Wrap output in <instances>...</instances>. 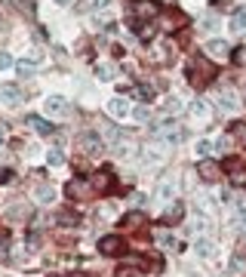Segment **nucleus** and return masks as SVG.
Here are the masks:
<instances>
[{"instance_id": "31", "label": "nucleus", "mask_w": 246, "mask_h": 277, "mask_svg": "<svg viewBox=\"0 0 246 277\" xmlns=\"http://www.w3.org/2000/svg\"><path fill=\"white\" fill-rule=\"evenodd\" d=\"M6 68H13V59L6 53H0V71H6Z\"/></svg>"}, {"instance_id": "1", "label": "nucleus", "mask_w": 246, "mask_h": 277, "mask_svg": "<svg viewBox=\"0 0 246 277\" xmlns=\"http://www.w3.org/2000/svg\"><path fill=\"white\" fill-rule=\"evenodd\" d=\"M151 136H154L157 142H163V145H179L182 138H185V130H182V126H175V120H166V123L154 126Z\"/></svg>"}, {"instance_id": "17", "label": "nucleus", "mask_w": 246, "mask_h": 277, "mask_svg": "<svg viewBox=\"0 0 246 277\" xmlns=\"http://www.w3.org/2000/svg\"><path fill=\"white\" fill-rule=\"evenodd\" d=\"M175 197V185L166 179V182H160V188H157V200H172Z\"/></svg>"}, {"instance_id": "32", "label": "nucleus", "mask_w": 246, "mask_h": 277, "mask_svg": "<svg viewBox=\"0 0 246 277\" xmlns=\"http://www.w3.org/2000/svg\"><path fill=\"white\" fill-rule=\"evenodd\" d=\"M200 28H203V31H216L219 25H216V19H203V25H200Z\"/></svg>"}, {"instance_id": "19", "label": "nucleus", "mask_w": 246, "mask_h": 277, "mask_svg": "<svg viewBox=\"0 0 246 277\" xmlns=\"http://www.w3.org/2000/svg\"><path fill=\"white\" fill-rule=\"evenodd\" d=\"M142 222H145V216H142V213H138V210H136V213H126L120 225H126V228H138V225H142Z\"/></svg>"}, {"instance_id": "15", "label": "nucleus", "mask_w": 246, "mask_h": 277, "mask_svg": "<svg viewBox=\"0 0 246 277\" xmlns=\"http://www.w3.org/2000/svg\"><path fill=\"white\" fill-rule=\"evenodd\" d=\"M188 111H191V117H194V120H206V117H209V108L203 105L200 99H197V102H191V105H188Z\"/></svg>"}, {"instance_id": "4", "label": "nucleus", "mask_w": 246, "mask_h": 277, "mask_svg": "<svg viewBox=\"0 0 246 277\" xmlns=\"http://www.w3.org/2000/svg\"><path fill=\"white\" fill-rule=\"evenodd\" d=\"M130 13L138 16V19H154L160 13V6L154 3V0H133V3H130Z\"/></svg>"}, {"instance_id": "22", "label": "nucleus", "mask_w": 246, "mask_h": 277, "mask_svg": "<svg viewBox=\"0 0 246 277\" xmlns=\"http://www.w3.org/2000/svg\"><path fill=\"white\" fill-rule=\"evenodd\" d=\"M58 222L71 228V225H77V222H80V216H77V213H71V210H65V213H58Z\"/></svg>"}, {"instance_id": "16", "label": "nucleus", "mask_w": 246, "mask_h": 277, "mask_svg": "<svg viewBox=\"0 0 246 277\" xmlns=\"http://www.w3.org/2000/svg\"><path fill=\"white\" fill-rule=\"evenodd\" d=\"M197 252H200V256H216V244L209 237H197Z\"/></svg>"}, {"instance_id": "6", "label": "nucleus", "mask_w": 246, "mask_h": 277, "mask_svg": "<svg viewBox=\"0 0 246 277\" xmlns=\"http://www.w3.org/2000/svg\"><path fill=\"white\" fill-rule=\"evenodd\" d=\"M197 172H200V179H206V182H216V179H219V172H221V166L216 164V160L203 157L200 164H197Z\"/></svg>"}, {"instance_id": "21", "label": "nucleus", "mask_w": 246, "mask_h": 277, "mask_svg": "<svg viewBox=\"0 0 246 277\" xmlns=\"http://www.w3.org/2000/svg\"><path fill=\"white\" fill-rule=\"evenodd\" d=\"M231 28H234V31H246V9H237V13H234Z\"/></svg>"}, {"instance_id": "30", "label": "nucleus", "mask_w": 246, "mask_h": 277, "mask_svg": "<svg viewBox=\"0 0 246 277\" xmlns=\"http://www.w3.org/2000/svg\"><path fill=\"white\" fill-rule=\"evenodd\" d=\"M209 151H213V142H197V154L200 157H206Z\"/></svg>"}, {"instance_id": "25", "label": "nucleus", "mask_w": 246, "mask_h": 277, "mask_svg": "<svg viewBox=\"0 0 246 277\" xmlns=\"http://www.w3.org/2000/svg\"><path fill=\"white\" fill-rule=\"evenodd\" d=\"M133 117H136L138 123H148V120H151V111H148V105H138V108L133 111Z\"/></svg>"}, {"instance_id": "28", "label": "nucleus", "mask_w": 246, "mask_h": 277, "mask_svg": "<svg viewBox=\"0 0 246 277\" xmlns=\"http://www.w3.org/2000/svg\"><path fill=\"white\" fill-rule=\"evenodd\" d=\"M157 244H160V247H175V240H172L169 231H160V234H157Z\"/></svg>"}, {"instance_id": "12", "label": "nucleus", "mask_w": 246, "mask_h": 277, "mask_svg": "<svg viewBox=\"0 0 246 277\" xmlns=\"http://www.w3.org/2000/svg\"><path fill=\"white\" fill-rule=\"evenodd\" d=\"M206 50H209V55H216V59H228V55H231V46L225 40H209Z\"/></svg>"}, {"instance_id": "13", "label": "nucleus", "mask_w": 246, "mask_h": 277, "mask_svg": "<svg viewBox=\"0 0 246 277\" xmlns=\"http://www.w3.org/2000/svg\"><path fill=\"white\" fill-rule=\"evenodd\" d=\"M219 105L225 108V111H237V108H240V102H237V96H234L231 89H225V92H219Z\"/></svg>"}, {"instance_id": "5", "label": "nucleus", "mask_w": 246, "mask_h": 277, "mask_svg": "<svg viewBox=\"0 0 246 277\" xmlns=\"http://www.w3.org/2000/svg\"><path fill=\"white\" fill-rule=\"evenodd\" d=\"M123 247H126L123 237H117V234H108V237L99 240V252H102V256H120Z\"/></svg>"}, {"instance_id": "14", "label": "nucleus", "mask_w": 246, "mask_h": 277, "mask_svg": "<svg viewBox=\"0 0 246 277\" xmlns=\"http://www.w3.org/2000/svg\"><path fill=\"white\" fill-rule=\"evenodd\" d=\"M28 123H31L40 136H50V133H53V123H50V120H43V117H37V114H34V117H28Z\"/></svg>"}, {"instance_id": "33", "label": "nucleus", "mask_w": 246, "mask_h": 277, "mask_svg": "<svg viewBox=\"0 0 246 277\" xmlns=\"http://www.w3.org/2000/svg\"><path fill=\"white\" fill-rule=\"evenodd\" d=\"M138 96H145V99H154V89H151V86H138Z\"/></svg>"}, {"instance_id": "36", "label": "nucleus", "mask_w": 246, "mask_h": 277, "mask_svg": "<svg viewBox=\"0 0 246 277\" xmlns=\"http://www.w3.org/2000/svg\"><path fill=\"white\" fill-rule=\"evenodd\" d=\"M71 277H92V274H86V271H74Z\"/></svg>"}, {"instance_id": "2", "label": "nucleus", "mask_w": 246, "mask_h": 277, "mask_svg": "<svg viewBox=\"0 0 246 277\" xmlns=\"http://www.w3.org/2000/svg\"><path fill=\"white\" fill-rule=\"evenodd\" d=\"M213 74H216V68L209 65L206 59H194V62H191V83L203 86V83H209V80H213Z\"/></svg>"}, {"instance_id": "38", "label": "nucleus", "mask_w": 246, "mask_h": 277, "mask_svg": "<svg viewBox=\"0 0 246 277\" xmlns=\"http://www.w3.org/2000/svg\"><path fill=\"white\" fill-rule=\"evenodd\" d=\"M3 136H6V130H3V126H0V142H3Z\"/></svg>"}, {"instance_id": "20", "label": "nucleus", "mask_w": 246, "mask_h": 277, "mask_svg": "<svg viewBox=\"0 0 246 277\" xmlns=\"http://www.w3.org/2000/svg\"><path fill=\"white\" fill-rule=\"evenodd\" d=\"M105 3H108V0H80L77 9H80V13H92V9H102Z\"/></svg>"}, {"instance_id": "7", "label": "nucleus", "mask_w": 246, "mask_h": 277, "mask_svg": "<svg viewBox=\"0 0 246 277\" xmlns=\"http://www.w3.org/2000/svg\"><path fill=\"white\" fill-rule=\"evenodd\" d=\"M43 108H46V114H50V117H58V114L68 111V99H62V96H50V99H43Z\"/></svg>"}, {"instance_id": "18", "label": "nucleus", "mask_w": 246, "mask_h": 277, "mask_svg": "<svg viewBox=\"0 0 246 277\" xmlns=\"http://www.w3.org/2000/svg\"><path fill=\"white\" fill-rule=\"evenodd\" d=\"M225 166H228V169L234 172V182H246V172H243V164H240L237 157H231V160H228Z\"/></svg>"}, {"instance_id": "34", "label": "nucleus", "mask_w": 246, "mask_h": 277, "mask_svg": "<svg viewBox=\"0 0 246 277\" xmlns=\"http://www.w3.org/2000/svg\"><path fill=\"white\" fill-rule=\"evenodd\" d=\"M9 179H13V172H9V169H0V185L9 182Z\"/></svg>"}, {"instance_id": "35", "label": "nucleus", "mask_w": 246, "mask_h": 277, "mask_svg": "<svg viewBox=\"0 0 246 277\" xmlns=\"http://www.w3.org/2000/svg\"><path fill=\"white\" fill-rule=\"evenodd\" d=\"M179 108H182V105H179V102H175V99H172V102H166V111H172V114H175Z\"/></svg>"}, {"instance_id": "27", "label": "nucleus", "mask_w": 246, "mask_h": 277, "mask_svg": "<svg viewBox=\"0 0 246 277\" xmlns=\"http://www.w3.org/2000/svg\"><path fill=\"white\" fill-rule=\"evenodd\" d=\"M37 200H40V203H50V200H53V188L40 185V188H37Z\"/></svg>"}, {"instance_id": "24", "label": "nucleus", "mask_w": 246, "mask_h": 277, "mask_svg": "<svg viewBox=\"0 0 246 277\" xmlns=\"http://www.w3.org/2000/svg\"><path fill=\"white\" fill-rule=\"evenodd\" d=\"M96 74H99V80H114V68H111L108 62H102V65L96 68Z\"/></svg>"}, {"instance_id": "11", "label": "nucleus", "mask_w": 246, "mask_h": 277, "mask_svg": "<svg viewBox=\"0 0 246 277\" xmlns=\"http://www.w3.org/2000/svg\"><path fill=\"white\" fill-rule=\"evenodd\" d=\"M111 185H114V176H111V169L105 166L96 179H92V188H99V194H105V191H111Z\"/></svg>"}, {"instance_id": "9", "label": "nucleus", "mask_w": 246, "mask_h": 277, "mask_svg": "<svg viewBox=\"0 0 246 277\" xmlns=\"http://www.w3.org/2000/svg\"><path fill=\"white\" fill-rule=\"evenodd\" d=\"M80 148H83L86 154H96V151H102V138L96 133H83L80 136Z\"/></svg>"}, {"instance_id": "26", "label": "nucleus", "mask_w": 246, "mask_h": 277, "mask_svg": "<svg viewBox=\"0 0 246 277\" xmlns=\"http://www.w3.org/2000/svg\"><path fill=\"white\" fill-rule=\"evenodd\" d=\"M228 136H231V138H237L240 145H246V126H240V123H237V126H231V133H228Z\"/></svg>"}, {"instance_id": "23", "label": "nucleus", "mask_w": 246, "mask_h": 277, "mask_svg": "<svg viewBox=\"0 0 246 277\" xmlns=\"http://www.w3.org/2000/svg\"><path fill=\"white\" fill-rule=\"evenodd\" d=\"M16 68H19V74H22V77H31V74H34V68H37V65H34V59H28V62L22 59Z\"/></svg>"}, {"instance_id": "8", "label": "nucleus", "mask_w": 246, "mask_h": 277, "mask_svg": "<svg viewBox=\"0 0 246 277\" xmlns=\"http://www.w3.org/2000/svg\"><path fill=\"white\" fill-rule=\"evenodd\" d=\"M0 99H3L6 105H19V102H22V89L16 83H0Z\"/></svg>"}, {"instance_id": "37", "label": "nucleus", "mask_w": 246, "mask_h": 277, "mask_svg": "<svg viewBox=\"0 0 246 277\" xmlns=\"http://www.w3.org/2000/svg\"><path fill=\"white\" fill-rule=\"evenodd\" d=\"M55 3H58V6H68V3H71V0H55Z\"/></svg>"}, {"instance_id": "29", "label": "nucleus", "mask_w": 246, "mask_h": 277, "mask_svg": "<svg viewBox=\"0 0 246 277\" xmlns=\"http://www.w3.org/2000/svg\"><path fill=\"white\" fill-rule=\"evenodd\" d=\"M65 164V154L62 151H50V166H62Z\"/></svg>"}, {"instance_id": "3", "label": "nucleus", "mask_w": 246, "mask_h": 277, "mask_svg": "<svg viewBox=\"0 0 246 277\" xmlns=\"http://www.w3.org/2000/svg\"><path fill=\"white\" fill-rule=\"evenodd\" d=\"M65 194L68 197H77V200H89L92 197V185L83 182V179H74V182L65 185Z\"/></svg>"}, {"instance_id": "10", "label": "nucleus", "mask_w": 246, "mask_h": 277, "mask_svg": "<svg viewBox=\"0 0 246 277\" xmlns=\"http://www.w3.org/2000/svg\"><path fill=\"white\" fill-rule=\"evenodd\" d=\"M108 114L117 117V120H123L126 114H130V102H126V99H111L108 102Z\"/></svg>"}]
</instances>
